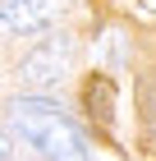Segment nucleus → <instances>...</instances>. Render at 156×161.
Segmentation results:
<instances>
[{"label":"nucleus","mask_w":156,"mask_h":161,"mask_svg":"<svg viewBox=\"0 0 156 161\" xmlns=\"http://www.w3.org/2000/svg\"><path fill=\"white\" fill-rule=\"evenodd\" d=\"M9 124L28 147H37L46 161H87V143L73 129V120L46 97H19L9 101Z\"/></svg>","instance_id":"obj_1"},{"label":"nucleus","mask_w":156,"mask_h":161,"mask_svg":"<svg viewBox=\"0 0 156 161\" xmlns=\"http://www.w3.org/2000/svg\"><path fill=\"white\" fill-rule=\"evenodd\" d=\"M69 55H73V42L64 37H46L41 46H32L19 60V78H23L28 87H55L64 78V69H69Z\"/></svg>","instance_id":"obj_2"},{"label":"nucleus","mask_w":156,"mask_h":161,"mask_svg":"<svg viewBox=\"0 0 156 161\" xmlns=\"http://www.w3.org/2000/svg\"><path fill=\"white\" fill-rule=\"evenodd\" d=\"M55 19V0H5V28L9 32H46Z\"/></svg>","instance_id":"obj_3"},{"label":"nucleus","mask_w":156,"mask_h":161,"mask_svg":"<svg viewBox=\"0 0 156 161\" xmlns=\"http://www.w3.org/2000/svg\"><path fill=\"white\" fill-rule=\"evenodd\" d=\"M83 106H87L92 120L110 124V120H115V83H110L106 74H92V78H87V87H83Z\"/></svg>","instance_id":"obj_4"},{"label":"nucleus","mask_w":156,"mask_h":161,"mask_svg":"<svg viewBox=\"0 0 156 161\" xmlns=\"http://www.w3.org/2000/svg\"><path fill=\"white\" fill-rule=\"evenodd\" d=\"M143 101H147V120L156 124V83H147V87H143Z\"/></svg>","instance_id":"obj_5"}]
</instances>
